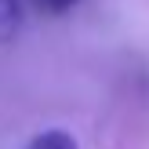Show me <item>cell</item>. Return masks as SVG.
Wrapping results in <instances>:
<instances>
[{
    "instance_id": "obj_3",
    "label": "cell",
    "mask_w": 149,
    "mask_h": 149,
    "mask_svg": "<svg viewBox=\"0 0 149 149\" xmlns=\"http://www.w3.org/2000/svg\"><path fill=\"white\" fill-rule=\"evenodd\" d=\"M33 4L40 7L44 15H65V11H73L80 0H33Z\"/></svg>"
},
{
    "instance_id": "obj_1",
    "label": "cell",
    "mask_w": 149,
    "mask_h": 149,
    "mask_svg": "<svg viewBox=\"0 0 149 149\" xmlns=\"http://www.w3.org/2000/svg\"><path fill=\"white\" fill-rule=\"evenodd\" d=\"M22 18H26L22 0H0V44H11L22 33Z\"/></svg>"
},
{
    "instance_id": "obj_2",
    "label": "cell",
    "mask_w": 149,
    "mask_h": 149,
    "mask_svg": "<svg viewBox=\"0 0 149 149\" xmlns=\"http://www.w3.org/2000/svg\"><path fill=\"white\" fill-rule=\"evenodd\" d=\"M26 149H80V142L65 127H47V131H40V135L29 138Z\"/></svg>"
}]
</instances>
